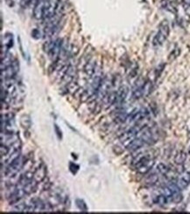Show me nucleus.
<instances>
[{"instance_id":"1","label":"nucleus","mask_w":190,"mask_h":214,"mask_svg":"<svg viewBox=\"0 0 190 214\" xmlns=\"http://www.w3.org/2000/svg\"><path fill=\"white\" fill-rule=\"evenodd\" d=\"M103 80V76L101 71H97V73L93 75V78L90 80V82L88 84L86 89L81 94V100L82 102H86V101H89V99L96 97Z\"/></svg>"},{"instance_id":"2","label":"nucleus","mask_w":190,"mask_h":214,"mask_svg":"<svg viewBox=\"0 0 190 214\" xmlns=\"http://www.w3.org/2000/svg\"><path fill=\"white\" fill-rule=\"evenodd\" d=\"M63 46H64L63 39L61 38L51 39L50 41L44 45V51L48 54L50 59H53L54 61H56L60 56Z\"/></svg>"},{"instance_id":"3","label":"nucleus","mask_w":190,"mask_h":214,"mask_svg":"<svg viewBox=\"0 0 190 214\" xmlns=\"http://www.w3.org/2000/svg\"><path fill=\"white\" fill-rule=\"evenodd\" d=\"M169 31H170V29H169L168 22L167 21V20H164L159 25V31H158L156 35L153 38L152 45L155 46L162 45L163 43L166 41V39L167 38V37H168Z\"/></svg>"},{"instance_id":"4","label":"nucleus","mask_w":190,"mask_h":214,"mask_svg":"<svg viewBox=\"0 0 190 214\" xmlns=\"http://www.w3.org/2000/svg\"><path fill=\"white\" fill-rule=\"evenodd\" d=\"M19 69V64L18 60L14 59L12 64L8 67L7 68L4 70H1V80H9V79H13L15 75L18 74Z\"/></svg>"},{"instance_id":"5","label":"nucleus","mask_w":190,"mask_h":214,"mask_svg":"<svg viewBox=\"0 0 190 214\" xmlns=\"http://www.w3.org/2000/svg\"><path fill=\"white\" fill-rule=\"evenodd\" d=\"M24 164H25V162H24L23 157L19 156L16 161H14L12 164H11L10 165L6 167V170L5 171L6 176H7V177H13L14 175H16L17 173L20 171V169L23 167Z\"/></svg>"},{"instance_id":"6","label":"nucleus","mask_w":190,"mask_h":214,"mask_svg":"<svg viewBox=\"0 0 190 214\" xmlns=\"http://www.w3.org/2000/svg\"><path fill=\"white\" fill-rule=\"evenodd\" d=\"M149 115V111L147 108H140V109H135L128 115L127 120L129 123H138L139 121H142L144 118H146Z\"/></svg>"},{"instance_id":"7","label":"nucleus","mask_w":190,"mask_h":214,"mask_svg":"<svg viewBox=\"0 0 190 214\" xmlns=\"http://www.w3.org/2000/svg\"><path fill=\"white\" fill-rule=\"evenodd\" d=\"M46 0H38L33 8V17L36 19H44Z\"/></svg>"},{"instance_id":"8","label":"nucleus","mask_w":190,"mask_h":214,"mask_svg":"<svg viewBox=\"0 0 190 214\" xmlns=\"http://www.w3.org/2000/svg\"><path fill=\"white\" fill-rule=\"evenodd\" d=\"M84 73L86 74L87 76L89 77H92L93 75H95L97 71V61L94 59H89L87 62L84 65Z\"/></svg>"},{"instance_id":"9","label":"nucleus","mask_w":190,"mask_h":214,"mask_svg":"<svg viewBox=\"0 0 190 214\" xmlns=\"http://www.w3.org/2000/svg\"><path fill=\"white\" fill-rule=\"evenodd\" d=\"M176 184L180 190L186 189L190 184V172H184L183 174H181Z\"/></svg>"},{"instance_id":"10","label":"nucleus","mask_w":190,"mask_h":214,"mask_svg":"<svg viewBox=\"0 0 190 214\" xmlns=\"http://www.w3.org/2000/svg\"><path fill=\"white\" fill-rule=\"evenodd\" d=\"M117 98H118V91L109 92L108 94H107V95L103 98V100L102 102H103L105 107H109L116 103Z\"/></svg>"},{"instance_id":"11","label":"nucleus","mask_w":190,"mask_h":214,"mask_svg":"<svg viewBox=\"0 0 190 214\" xmlns=\"http://www.w3.org/2000/svg\"><path fill=\"white\" fill-rule=\"evenodd\" d=\"M14 59L9 53H1V70H4L10 67Z\"/></svg>"},{"instance_id":"12","label":"nucleus","mask_w":190,"mask_h":214,"mask_svg":"<svg viewBox=\"0 0 190 214\" xmlns=\"http://www.w3.org/2000/svg\"><path fill=\"white\" fill-rule=\"evenodd\" d=\"M154 163H155L154 160L152 158H150V159L146 161L145 163H143L141 165L139 166V167H138L136 170L140 174H147V172H149V171H151V169L154 165Z\"/></svg>"},{"instance_id":"13","label":"nucleus","mask_w":190,"mask_h":214,"mask_svg":"<svg viewBox=\"0 0 190 214\" xmlns=\"http://www.w3.org/2000/svg\"><path fill=\"white\" fill-rule=\"evenodd\" d=\"M13 45L12 35L6 34L5 37L2 38V52L1 53H7V51L11 48Z\"/></svg>"},{"instance_id":"14","label":"nucleus","mask_w":190,"mask_h":214,"mask_svg":"<svg viewBox=\"0 0 190 214\" xmlns=\"http://www.w3.org/2000/svg\"><path fill=\"white\" fill-rule=\"evenodd\" d=\"M34 179L37 181V182H40L42 181L44 178L46 177V175H47V168L44 164H41L39 165L36 169V171H34Z\"/></svg>"},{"instance_id":"15","label":"nucleus","mask_w":190,"mask_h":214,"mask_svg":"<svg viewBox=\"0 0 190 214\" xmlns=\"http://www.w3.org/2000/svg\"><path fill=\"white\" fill-rule=\"evenodd\" d=\"M145 144H146V143L139 136H137L135 139L133 140L130 144L127 146V149L130 150V151H135V150L141 149Z\"/></svg>"},{"instance_id":"16","label":"nucleus","mask_w":190,"mask_h":214,"mask_svg":"<svg viewBox=\"0 0 190 214\" xmlns=\"http://www.w3.org/2000/svg\"><path fill=\"white\" fill-rule=\"evenodd\" d=\"M127 94H128V88L126 87H121L118 90V98L115 104H118V105L122 104L127 96Z\"/></svg>"},{"instance_id":"17","label":"nucleus","mask_w":190,"mask_h":214,"mask_svg":"<svg viewBox=\"0 0 190 214\" xmlns=\"http://www.w3.org/2000/svg\"><path fill=\"white\" fill-rule=\"evenodd\" d=\"M154 203L157 204H160V205H164V204H167V203L170 202L169 200V198H167V196H165L164 194H160V195H158L156 196L154 199H153Z\"/></svg>"},{"instance_id":"18","label":"nucleus","mask_w":190,"mask_h":214,"mask_svg":"<svg viewBox=\"0 0 190 214\" xmlns=\"http://www.w3.org/2000/svg\"><path fill=\"white\" fill-rule=\"evenodd\" d=\"M20 123H21V126L23 128H28L31 127V118L29 117L28 115H23L21 118H20Z\"/></svg>"},{"instance_id":"19","label":"nucleus","mask_w":190,"mask_h":214,"mask_svg":"<svg viewBox=\"0 0 190 214\" xmlns=\"http://www.w3.org/2000/svg\"><path fill=\"white\" fill-rule=\"evenodd\" d=\"M186 158H187V155H186V153L183 152V151H180V152H179V153L176 155L175 158H174V161H175V163H176V164H183L185 161H186Z\"/></svg>"},{"instance_id":"20","label":"nucleus","mask_w":190,"mask_h":214,"mask_svg":"<svg viewBox=\"0 0 190 214\" xmlns=\"http://www.w3.org/2000/svg\"><path fill=\"white\" fill-rule=\"evenodd\" d=\"M183 199V196L182 194L178 192H175L173 194V196L170 198V202H173V203H180L181 202V200Z\"/></svg>"},{"instance_id":"21","label":"nucleus","mask_w":190,"mask_h":214,"mask_svg":"<svg viewBox=\"0 0 190 214\" xmlns=\"http://www.w3.org/2000/svg\"><path fill=\"white\" fill-rule=\"evenodd\" d=\"M76 206L79 208V210H81V212H87L88 211L87 204H85V202L82 199H76Z\"/></svg>"},{"instance_id":"22","label":"nucleus","mask_w":190,"mask_h":214,"mask_svg":"<svg viewBox=\"0 0 190 214\" xmlns=\"http://www.w3.org/2000/svg\"><path fill=\"white\" fill-rule=\"evenodd\" d=\"M157 171L158 173H159V174H166L168 171L167 166L165 165L164 164H159L157 166Z\"/></svg>"},{"instance_id":"23","label":"nucleus","mask_w":190,"mask_h":214,"mask_svg":"<svg viewBox=\"0 0 190 214\" xmlns=\"http://www.w3.org/2000/svg\"><path fill=\"white\" fill-rule=\"evenodd\" d=\"M158 179H159V177H158L157 174H152V175L148 177V178H147V182H148V184H155V183L157 182Z\"/></svg>"},{"instance_id":"24","label":"nucleus","mask_w":190,"mask_h":214,"mask_svg":"<svg viewBox=\"0 0 190 214\" xmlns=\"http://www.w3.org/2000/svg\"><path fill=\"white\" fill-rule=\"evenodd\" d=\"M54 131H55V133L57 135L58 138L61 139L62 138V132H61L60 128L58 127V125H56V124H54Z\"/></svg>"},{"instance_id":"25","label":"nucleus","mask_w":190,"mask_h":214,"mask_svg":"<svg viewBox=\"0 0 190 214\" xmlns=\"http://www.w3.org/2000/svg\"><path fill=\"white\" fill-rule=\"evenodd\" d=\"M32 1H33V0H22L21 6L23 7H27V6H29L32 3Z\"/></svg>"}]
</instances>
